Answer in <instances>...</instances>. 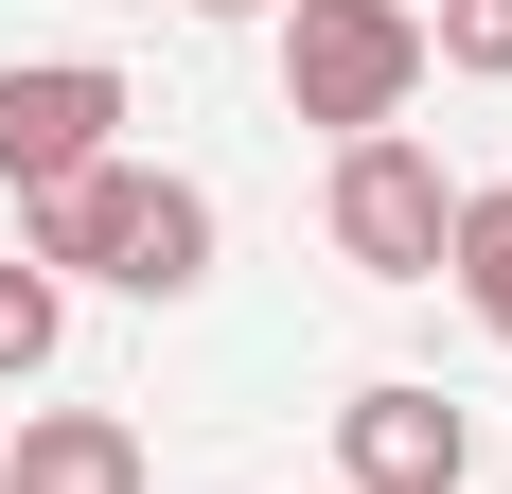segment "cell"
Here are the masks:
<instances>
[{
  "label": "cell",
  "mask_w": 512,
  "mask_h": 494,
  "mask_svg": "<svg viewBox=\"0 0 512 494\" xmlns=\"http://www.w3.org/2000/svg\"><path fill=\"white\" fill-rule=\"evenodd\" d=\"M53 336H71V283H36V265H0V389H36Z\"/></svg>",
  "instance_id": "cell-8"
},
{
  "label": "cell",
  "mask_w": 512,
  "mask_h": 494,
  "mask_svg": "<svg viewBox=\"0 0 512 494\" xmlns=\"http://www.w3.org/2000/svg\"><path fill=\"white\" fill-rule=\"evenodd\" d=\"M124 124V71L106 53H0V195H53V177H89Z\"/></svg>",
  "instance_id": "cell-4"
},
{
  "label": "cell",
  "mask_w": 512,
  "mask_h": 494,
  "mask_svg": "<svg viewBox=\"0 0 512 494\" xmlns=\"http://www.w3.org/2000/svg\"><path fill=\"white\" fill-rule=\"evenodd\" d=\"M442 283H460V300H477V336L512 353V177H477V195H460V230H442Z\"/></svg>",
  "instance_id": "cell-7"
},
{
  "label": "cell",
  "mask_w": 512,
  "mask_h": 494,
  "mask_svg": "<svg viewBox=\"0 0 512 494\" xmlns=\"http://www.w3.org/2000/svg\"><path fill=\"white\" fill-rule=\"evenodd\" d=\"M477 477V406L424 389V371H389V389L336 406V494H460Z\"/></svg>",
  "instance_id": "cell-5"
},
{
  "label": "cell",
  "mask_w": 512,
  "mask_h": 494,
  "mask_svg": "<svg viewBox=\"0 0 512 494\" xmlns=\"http://www.w3.org/2000/svg\"><path fill=\"white\" fill-rule=\"evenodd\" d=\"M18 265H36V283L195 300V283H212V195H195V177H159V159H89V177L18 195Z\"/></svg>",
  "instance_id": "cell-1"
},
{
  "label": "cell",
  "mask_w": 512,
  "mask_h": 494,
  "mask_svg": "<svg viewBox=\"0 0 512 494\" xmlns=\"http://www.w3.org/2000/svg\"><path fill=\"white\" fill-rule=\"evenodd\" d=\"M318 230H336V265H354V283H442L460 177H442L407 124H371V142H336V195H318Z\"/></svg>",
  "instance_id": "cell-3"
},
{
  "label": "cell",
  "mask_w": 512,
  "mask_h": 494,
  "mask_svg": "<svg viewBox=\"0 0 512 494\" xmlns=\"http://www.w3.org/2000/svg\"><path fill=\"white\" fill-rule=\"evenodd\" d=\"M142 424L124 406H18V442H0V494H142Z\"/></svg>",
  "instance_id": "cell-6"
},
{
  "label": "cell",
  "mask_w": 512,
  "mask_h": 494,
  "mask_svg": "<svg viewBox=\"0 0 512 494\" xmlns=\"http://www.w3.org/2000/svg\"><path fill=\"white\" fill-rule=\"evenodd\" d=\"M424 71H477V89H512V0H424Z\"/></svg>",
  "instance_id": "cell-9"
},
{
  "label": "cell",
  "mask_w": 512,
  "mask_h": 494,
  "mask_svg": "<svg viewBox=\"0 0 512 494\" xmlns=\"http://www.w3.org/2000/svg\"><path fill=\"white\" fill-rule=\"evenodd\" d=\"M283 106L371 142L424 106V0H283Z\"/></svg>",
  "instance_id": "cell-2"
},
{
  "label": "cell",
  "mask_w": 512,
  "mask_h": 494,
  "mask_svg": "<svg viewBox=\"0 0 512 494\" xmlns=\"http://www.w3.org/2000/svg\"><path fill=\"white\" fill-rule=\"evenodd\" d=\"M195 18H283V0H195Z\"/></svg>",
  "instance_id": "cell-10"
}]
</instances>
